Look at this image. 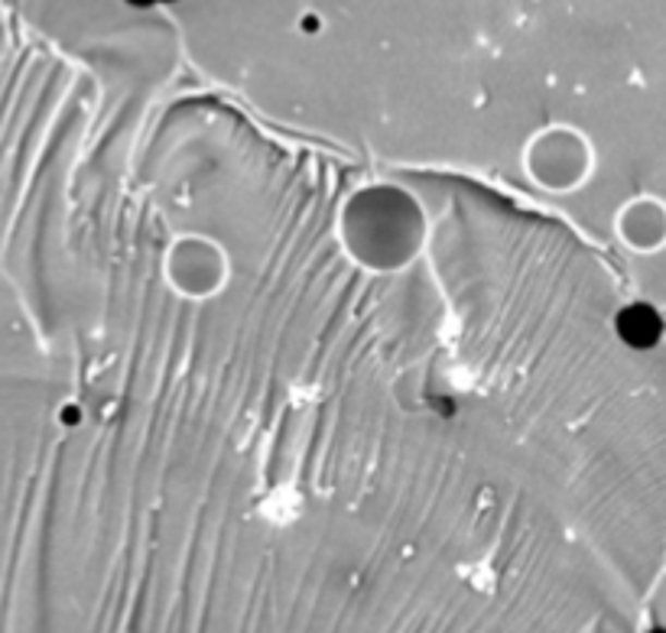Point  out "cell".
Listing matches in <instances>:
<instances>
[{
	"label": "cell",
	"instance_id": "obj_2",
	"mask_svg": "<svg viewBox=\"0 0 666 633\" xmlns=\"http://www.w3.org/2000/svg\"><path fill=\"white\" fill-rule=\"evenodd\" d=\"M134 7H150V3H169V0H131Z\"/></svg>",
	"mask_w": 666,
	"mask_h": 633
},
{
	"label": "cell",
	"instance_id": "obj_1",
	"mask_svg": "<svg viewBox=\"0 0 666 633\" xmlns=\"http://www.w3.org/2000/svg\"><path fill=\"white\" fill-rule=\"evenodd\" d=\"M618 331L634 348H651L661 338V316L651 306H628L618 316Z\"/></svg>",
	"mask_w": 666,
	"mask_h": 633
}]
</instances>
